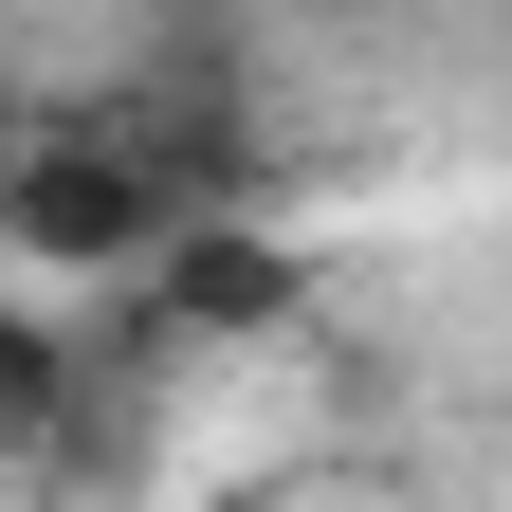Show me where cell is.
Segmentation results:
<instances>
[{"instance_id":"6da1fadb","label":"cell","mask_w":512,"mask_h":512,"mask_svg":"<svg viewBox=\"0 0 512 512\" xmlns=\"http://www.w3.org/2000/svg\"><path fill=\"white\" fill-rule=\"evenodd\" d=\"M147 238H165V183H147V147H110V128H55V110H37V147H19V220H0V256L110 275V256H147Z\"/></svg>"},{"instance_id":"7a4b0ae2","label":"cell","mask_w":512,"mask_h":512,"mask_svg":"<svg viewBox=\"0 0 512 512\" xmlns=\"http://www.w3.org/2000/svg\"><path fill=\"white\" fill-rule=\"evenodd\" d=\"M19 147H37V110H19V92H0V220H19Z\"/></svg>"}]
</instances>
